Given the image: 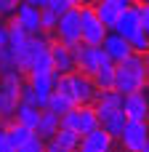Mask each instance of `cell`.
<instances>
[{
	"instance_id": "1",
	"label": "cell",
	"mask_w": 149,
	"mask_h": 152,
	"mask_svg": "<svg viewBox=\"0 0 149 152\" xmlns=\"http://www.w3.org/2000/svg\"><path fill=\"white\" fill-rule=\"evenodd\" d=\"M51 32H40V35H27V40L13 51L16 56V69L19 72H45L53 69L51 64Z\"/></svg>"
},
{
	"instance_id": "2",
	"label": "cell",
	"mask_w": 149,
	"mask_h": 152,
	"mask_svg": "<svg viewBox=\"0 0 149 152\" xmlns=\"http://www.w3.org/2000/svg\"><path fill=\"white\" fill-rule=\"evenodd\" d=\"M147 56L139 53V51H131L125 59L115 61V80H112V88L117 94H131V91H139V88H147Z\"/></svg>"
},
{
	"instance_id": "3",
	"label": "cell",
	"mask_w": 149,
	"mask_h": 152,
	"mask_svg": "<svg viewBox=\"0 0 149 152\" xmlns=\"http://www.w3.org/2000/svg\"><path fill=\"white\" fill-rule=\"evenodd\" d=\"M56 91L64 94L72 104H91L99 88L93 86L91 75H85L80 69H72L67 75H56Z\"/></svg>"
},
{
	"instance_id": "4",
	"label": "cell",
	"mask_w": 149,
	"mask_h": 152,
	"mask_svg": "<svg viewBox=\"0 0 149 152\" xmlns=\"http://www.w3.org/2000/svg\"><path fill=\"white\" fill-rule=\"evenodd\" d=\"M59 126H64V128H69V131H75V134L83 136V134H88L91 128L99 126V118H96L93 104H72L59 118Z\"/></svg>"
},
{
	"instance_id": "5",
	"label": "cell",
	"mask_w": 149,
	"mask_h": 152,
	"mask_svg": "<svg viewBox=\"0 0 149 152\" xmlns=\"http://www.w3.org/2000/svg\"><path fill=\"white\" fill-rule=\"evenodd\" d=\"M77 19H80V40L91 43V45H101V40L107 35V27L101 24V19L96 16L91 3L77 5Z\"/></svg>"
},
{
	"instance_id": "6",
	"label": "cell",
	"mask_w": 149,
	"mask_h": 152,
	"mask_svg": "<svg viewBox=\"0 0 149 152\" xmlns=\"http://www.w3.org/2000/svg\"><path fill=\"white\" fill-rule=\"evenodd\" d=\"M72 56H75V69H80V72H85V75H91L93 69H99V67H104V64L112 61V59L104 53L101 45H91V43H77V45H72ZM112 64H115V61H112Z\"/></svg>"
},
{
	"instance_id": "7",
	"label": "cell",
	"mask_w": 149,
	"mask_h": 152,
	"mask_svg": "<svg viewBox=\"0 0 149 152\" xmlns=\"http://www.w3.org/2000/svg\"><path fill=\"white\" fill-rule=\"evenodd\" d=\"M53 35H56V40L59 43H64V45H77V43H83L80 40V19H77V5H72V8H67L64 13H59V21H56V27H53Z\"/></svg>"
},
{
	"instance_id": "8",
	"label": "cell",
	"mask_w": 149,
	"mask_h": 152,
	"mask_svg": "<svg viewBox=\"0 0 149 152\" xmlns=\"http://www.w3.org/2000/svg\"><path fill=\"white\" fill-rule=\"evenodd\" d=\"M123 147L131 152H147L149 150V128H147V120H125L120 136Z\"/></svg>"
},
{
	"instance_id": "9",
	"label": "cell",
	"mask_w": 149,
	"mask_h": 152,
	"mask_svg": "<svg viewBox=\"0 0 149 152\" xmlns=\"http://www.w3.org/2000/svg\"><path fill=\"white\" fill-rule=\"evenodd\" d=\"M123 115H125V120H147L149 115L147 88H139V91H131L123 96Z\"/></svg>"
},
{
	"instance_id": "10",
	"label": "cell",
	"mask_w": 149,
	"mask_h": 152,
	"mask_svg": "<svg viewBox=\"0 0 149 152\" xmlns=\"http://www.w3.org/2000/svg\"><path fill=\"white\" fill-rule=\"evenodd\" d=\"M13 21L27 32V35H40V8L37 5H27V3H16L13 8Z\"/></svg>"
},
{
	"instance_id": "11",
	"label": "cell",
	"mask_w": 149,
	"mask_h": 152,
	"mask_svg": "<svg viewBox=\"0 0 149 152\" xmlns=\"http://www.w3.org/2000/svg\"><path fill=\"white\" fill-rule=\"evenodd\" d=\"M83 152H109L115 147V139L101 128V126H96V128H91L88 134H83L80 136V144H77Z\"/></svg>"
},
{
	"instance_id": "12",
	"label": "cell",
	"mask_w": 149,
	"mask_h": 152,
	"mask_svg": "<svg viewBox=\"0 0 149 152\" xmlns=\"http://www.w3.org/2000/svg\"><path fill=\"white\" fill-rule=\"evenodd\" d=\"M96 5H93V11H96V16L101 19V24L107 27V29H112L115 27V21H117V16L133 3V0H93Z\"/></svg>"
},
{
	"instance_id": "13",
	"label": "cell",
	"mask_w": 149,
	"mask_h": 152,
	"mask_svg": "<svg viewBox=\"0 0 149 152\" xmlns=\"http://www.w3.org/2000/svg\"><path fill=\"white\" fill-rule=\"evenodd\" d=\"M77 144H80V134H75V131H69L64 126H59L56 134L51 139H45V150L48 152H69V150H77Z\"/></svg>"
},
{
	"instance_id": "14",
	"label": "cell",
	"mask_w": 149,
	"mask_h": 152,
	"mask_svg": "<svg viewBox=\"0 0 149 152\" xmlns=\"http://www.w3.org/2000/svg\"><path fill=\"white\" fill-rule=\"evenodd\" d=\"M101 48H104V53L112 59V61H120V59H125L133 48H131V43L123 37V35H117L115 29H107V35H104V40H101Z\"/></svg>"
},
{
	"instance_id": "15",
	"label": "cell",
	"mask_w": 149,
	"mask_h": 152,
	"mask_svg": "<svg viewBox=\"0 0 149 152\" xmlns=\"http://www.w3.org/2000/svg\"><path fill=\"white\" fill-rule=\"evenodd\" d=\"M51 64H53V72L56 75H67L75 69V56H72V48L53 40L51 43Z\"/></svg>"
},
{
	"instance_id": "16",
	"label": "cell",
	"mask_w": 149,
	"mask_h": 152,
	"mask_svg": "<svg viewBox=\"0 0 149 152\" xmlns=\"http://www.w3.org/2000/svg\"><path fill=\"white\" fill-rule=\"evenodd\" d=\"M29 86H32V91L43 99V104H45V99L56 91V72L53 69H45V72H29Z\"/></svg>"
},
{
	"instance_id": "17",
	"label": "cell",
	"mask_w": 149,
	"mask_h": 152,
	"mask_svg": "<svg viewBox=\"0 0 149 152\" xmlns=\"http://www.w3.org/2000/svg\"><path fill=\"white\" fill-rule=\"evenodd\" d=\"M32 134H35V131H32V128H27V126H21V123H11V126H5V131H3L8 150H21V147H24V142H27Z\"/></svg>"
},
{
	"instance_id": "18",
	"label": "cell",
	"mask_w": 149,
	"mask_h": 152,
	"mask_svg": "<svg viewBox=\"0 0 149 152\" xmlns=\"http://www.w3.org/2000/svg\"><path fill=\"white\" fill-rule=\"evenodd\" d=\"M56 128H59V115L51 112V110H40V118H37V123H35L32 131L45 142V139H51L56 134Z\"/></svg>"
},
{
	"instance_id": "19",
	"label": "cell",
	"mask_w": 149,
	"mask_h": 152,
	"mask_svg": "<svg viewBox=\"0 0 149 152\" xmlns=\"http://www.w3.org/2000/svg\"><path fill=\"white\" fill-rule=\"evenodd\" d=\"M13 118H16V123H21V126L35 128V123H37V118H40V107H35V104H29V102H19L16 110H13Z\"/></svg>"
},
{
	"instance_id": "20",
	"label": "cell",
	"mask_w": 149,
	"mask_h": 152,
	"mask_svg": "<svg viewBox=\"0 0 149 152\" xmlns=\"http://www.w3.org/2000/svg\"><path fill=\"white\" fill-rule=\"evenodd\" d=\"M91 80H93L96 88H112V80H115V64L109 61V64L93 69V72H91Z\"/></svg>"
},
{
	"instance_id": "21",
	"label": "cell",
	"mask_w": 149,
	"mask_h": 152,
	"mask_svg": "<svg viewBox=\"0 0 149 152\" xmlns=\"http://www.w3.org/2000/svg\"><path fill=\"white\" fill-rule=\"evenodd\" d=\"M69 107H72V102H69V99H67L64 94L53 91V94H51V96L45 99V107H43V110H51V112H56V115L61 118V115H64V112H67Z\"/></svg>"
},
{
	"instance_id": "22",
	"label": "cell",
	"mask_w": 149,
	"mask_h": 152,
	"mask_svg": "<svg viewBox=\"0 0 149 152\" xmlns=\"http://www.w3.org/2000/svg\"><path fill=\"white\" fill-rule=\"evenodd\" d=\"M24 40H27V32H24V29H21V27L16 24V21H11V24L5 27V45L16 51V48H19V45H21Z\"/></svg>"
},
{
	"instance_id": "23",
	"label": "cell",
	"mask_w": 149,
	"mask_h": 152,
	"mask_svg": "<svg viewBox=\"0 0 149 152\" xmlns=\"http://www.w3.org/2000/svg\"><path fill=\"white\" fill-rule=\"evenodd\" d=\"M56 21H59V13H53L51 8L40 5V27H43V32H53Z\"/></svg>"
},
{
	"instance_id": "24",
	"label": "cell",
	"mask_w": 149,
	"mask_h": 152,
	"mask_svg": "<svg viewBox=\"0 0 149 152\" xmlns=\"http://www.w3.org/2000/svg\"><path fill=\"white\" fill-rule=\"evenodd\" d=\"M45 150V142L37 136V134H32L27 142H24V147H21V152H43Z\"/></svg>"
},
{
	"instance_id": "25",
	"label": "cell",
	"mask_w": 149,
	"mask_h": 152,
	"mask_svg": "<svg viewBox=\"0 0 149 152\" xmlns=\"http://www.w3.org/2000/svg\"><path fill=\"white\" fill-rule=\"evenodd\" d=\"M43 5H45V8H51L53 13H64V11H67V8H72L75 3H72V0H45Z\"/></svg>"
},
{
	"instance_id": "26",
	"label": "cell",
	"mask_w": 149,
	"mask_h": 152,
	"mask_svg": "<svg viewBox=\"0 0 149 152\" xmlns=\"http://www.w3.org/2000/svg\"><path fill=\"white\" fill-rule=\"evenodd\" d=\"M19 0H0V19H11Z\"/></svg>"
},
{
	"instance_id": "27",
	"label": "cell",
	"mask_w": 149,
	"mask_h": 152,
	"mask_svg": "<svg viewBox=\"0 0 149 152\" xmlns=\"http://www.w3.org/2000/svg\"><path fill=\"white\" fill-rule=\"evenodd\" d=\"M3 131H5V123H3V118H0V152H11V150H8V144H5Z\"/></svg>"
},
{
	"instance_id": "28",
	"label": "cell",
	"mask_w": 149,
	"mask_h": 152,
	"mask_svg": "<svg viewBox=\"0 0 149 152\" xmlns=\"http://www.w3.org/2000/svg\"><path fill=\"white\" fill-rule=\"evenodd\" d=\"M19 3H27V5H37V8H40V5H43V3H40V0H19Z\"/></svg>"
},
{
	"instance_id": "29",
	"label": "cell",
	"mask_w": 149,
	"mask_h": 152,
	"mask_svg": "<svg viewBox=\"0 0 149 152\" xmlns=\"http://www.w3.org/2000/svg\"><path fill=\"white\" fill-rule=\"evenodd\" d=\"M75 5H83V3H93V0H72Z\"/></svg>"
}]
</instances>
